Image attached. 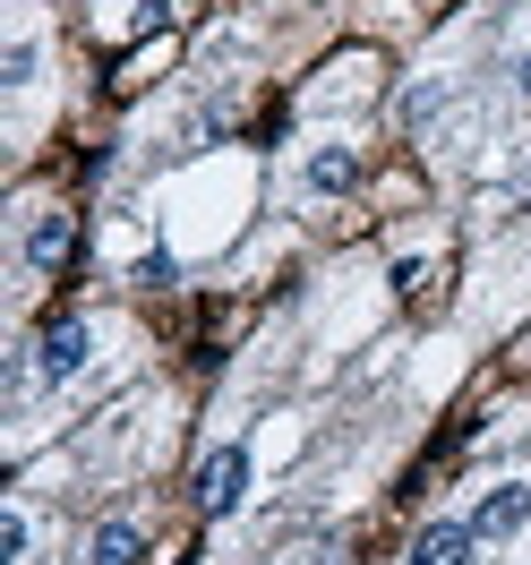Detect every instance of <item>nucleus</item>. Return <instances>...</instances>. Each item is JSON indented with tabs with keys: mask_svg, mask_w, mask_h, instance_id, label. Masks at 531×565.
Listing matches in <instances>:
<instances>
[{
	"mask_svg": "<svg viewBox=\"0 0 531 565\" xmlns=\"http://www.w3.org/2000/svg\"><path fill=\"white\" fill-rule=\"evenodd\" d=\"M61 257H70V214L43 206L35 223H26V266H61Z\"/></svg>",
	"mask_w": 531,
	"mask_h": 565,
	"instance_id": "39448f33",
	"label": "nucleus"
},
{
	"mask_svg": "<svg viewBox=\"0 0 531 565\" xmlns=\"http://www.w3.org/2000/svg\"><path fill=\"white\" fill-rule=\"evenodd\" d=\"M35 70H43V43H35V35H9V52H0V77H9V86H35Z\"/></svg>",
	"mask_w": 531,
	"mask_h": 565,
	"instance_id": "1a4fd4ad",
	"label": "nucleus"
},
{
	"mask_svg": "<svg viewBox=\"0 0 531 565\" xmlns=\"http://www.w3.org/2000/svg\"><path fill=\"white\" fill-rule=\"evenodd\" d=\"M471 548H480L471 523H428L421 540H412V565H471Z\"/></svg>",
	"mask_w": 531,
	"mask_h": 565,
	"instance_id": "20e7f679",
	"label": "nucleus"
},
{
	"mask_svg": "<svg viewBox=\"0 0 531 565\" xmlns=\"http://www.w3.org/2000/svg\"><path fill=\"white\" fill-rule=\"evenodd\" d=\"M86 360H95V326L86 318H52L43 326V343H35V377L43 386H70Z\"/></svg>",
	"mask_w": 531,
	"mask_h": 565,
	"instance_id": "f257e3e1",
	"label": "nucleus"
},
{
	"mask_svg": "<svg viewBox=\"0 0 531 565\" xmlns=\"http://www.w3.org/2000/svg\"><path fill=\"white\" fill-rule=\"evenodd\" d=\"M514 86H523V95H531V52H523V77H514Z\"/></svg>",
	"mask_w": 531,
	"mask_h": 565,
	"instance_id": "9d476101",
	"label": "nucleus"
},
{
	"mask_svg": "<svg viewBox=\"0 0 531 565\" xmlns=\"http://www.w3.org/2000/svg\"><path fill=\"white\" fill-rule=\"evenodd\" d=\"M26 557H35V514L0 505V565H26Z\"/></svg>",
	"mask_w": 531,
	"mask_h": 565,
	"instance_id": "6e6552de",
	"label": "nucleus"
},
{
	"mask_svg": "<svg viewBox=\"0 0 531 565\" xmlns=\"http://www.w3.org/2000/svg\"><path fill=\"white\" fill-rule=\"evenodd\" d=\"M248 497V446H214L206 462H198V505L206 514H232Z\"/></svg>",
	"mask_w": 531,
	"mask_h": 565,
	"instance_id": "f03ea898",
	"label": "nucleus"
},
{
	"mask_svg": "<svg viewBox=\"0 0 531 565\" xmlns=\"http://www.w3.org/2000/svg\"><path fill=\"white\" fill-rule=\"evenodd\" d=\"M86 565H138V523H104L86 540Z\"/></svg>",
	"mask_w": 531,
	"mask_h": 565,
	"instance_id": "0eeeda50",
	"label": "nucleus"
},
{
	"mask_svg": "<svg viewBox=\"0 0 531 565\" xmlns=\"http://www.w3.org/2000/svg\"><path fill=\"white\" fill-rule=\"evenodd\" d=\"M352 180H360V154H352V146H318V154H309V189H318V198L352 189Z\"/></svg>",
	"mask_w": 531,
	"mask_h": 565,
	"instance_id": "423d86ee",
	"label": "nucleus"
},
{
	"mask_svg": "<svg viewBox=\"0 0 531 565\" xmlns=\"http://www.w3.org/2000/svg\"><path fill=\"white\" fill-rule=\"evenodd\" d=\"M463 523L480 531V540H514V531L531 523V489H523V480H497V489L480 497V505H471Z\"/></svg>",
	"mask_w": 531,
	"mask_h": 565,
	"instance_id": "7ed1b4c3",
	"label": "nucleus"
}]
</instances>
